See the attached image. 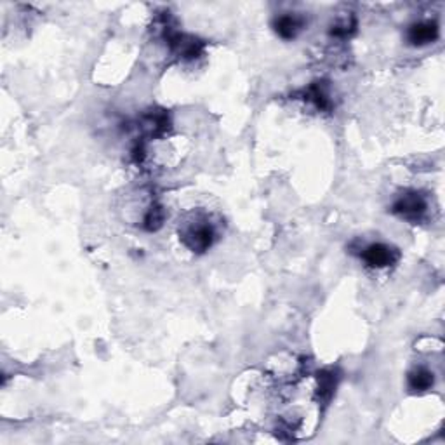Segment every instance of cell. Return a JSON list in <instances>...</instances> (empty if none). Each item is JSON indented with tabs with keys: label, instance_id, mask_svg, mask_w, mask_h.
<instances>
[{
	"label": "cell",
	"instance_id": "cell-1",
	"mask_svg": "<svg viewBox=\"0 0 445 445\" xmlns=\"http://www.w3.org/2000/svg\"><path fill=\"white\" fill-rule=\"evenodd\" d=\"M216 237V224L205 212H190L179 221V238L192 252H205L212 248Z\"/></svg>",
	"mask_w": 445,
	"mask_h": 445
},
{
	"label": "cell",
	"instance_id": "cell-2",
	"mask_svg": "<svg viewBox=\"0 0 445 445\" xmlns=\"http://www.w3.org/2000/svg\"><path fill=\"white\" fill-rule=\"evenodd\" d=\"M394 212L398 218L410 223H420L428 212V202L417 192L402 193L394 204Z\"/></svg>",
	"mask_w": 445,
	"mask_h": 445
},
{
	"label": "cell",
	"instance_id": "cell-3",
	"mask_svg": "<svg viewBox=\"0 0 445 445\" xmlns=\"http://www.w3.org/2000/svg\"><path fill=\"white\" fill-rule=\"evenodd\" d=\"M362 261L365 263V267L372 268V270H384V268H390L396 264V261L400 260L398 249L391 248L388 244H369L362 249L360 254Z\"/></svg>",
	"mask_w": 445,
	"mask_h": 445
},
{
	"label": "cell",
	"instance_id": "cell-4",
	"mask_svg": "<svg viewBox=\"0 0 445 445\" xmlns=\"http://www.w3.org/2000/svg\"><path fill=\"white\" fill-rule=\"evenodd\" d=\"M303 26H305L303 18L294 13H286L273 21V28H275L276 35L282 37L284 40L296 39L298 33L303 30Z\"/></svg>",
	"mask_w": 445,
	"mask_h": 445
},
{
	"label": "cell",
	"instance_id": "cell-5",
	"mask_svg": "<svg viewBox=\"0 0 445 445\" xmlns=\"http://www.w3.org/2000/svg\"><path fill=\"white\" fill-rule=\"evenodd\" d=\"M407 39L413 46H426L439 39V26L432 21H420V23L413 25L407 33Z\"/></svg>",
	"mask_w": 445,
	"mask_h": 445
},
{
	"label": "cell",
	"instance_id": "cell-6",
	"mask_svg": "<svg viewBox=\"0 0 445 445\" xmlns=\"http://www.w3.org/2000/svg\"><path fill=\"white\" fill-rule=\"evenodd\" d=\"M407 381H409L410 390L417 391V394H422V391H428L429 388L433 386V381H435V377H433V372H429L428 369L416 367L409 372V377H407Z\"/></svg>",
	"mask_w": 445,
	"mask_h": 445
},
{
	"label": "cell",
	"instance_id": "cell-7",
	"mask_svg": "<svg viewBox=\"0 0 445 445\" xmlns=\"http://www.w3.org/2000/svg\"><path fill=\"white\" fill-rule=\"evenodd\" d=\"M164 218H166V214H164L162 205H159V204H152V205H150V207H148L147 214H145L143 226L147 228L148 231H155V230H159V228L162 226Z\"/></svg>",
	"mask_w": 445,
	"mask_h": 445
},
{
	"label": "cell",
	"instance_id": "cell-8",
	"mask_svg": "<svg viewBox=\"0 0 445 445\" xmlns=\"http://www.w3.org/2000/svg\"><path fill=\"white\" fill-rule=\"evenodd\" d=\"M353 28H355V21L351 20V18H345V20H339L338 23L332 26V35L343 37V39H345V37H348L351 32H353Z\"/></svg>",
	"mask_w": 445,
	"mask_h": 445
}]
</instances>
